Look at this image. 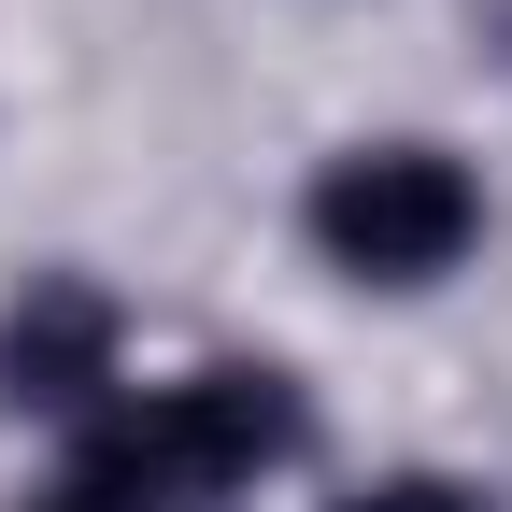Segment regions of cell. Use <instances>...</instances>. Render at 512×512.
Returning a JSON list of instances; mask_svg holds the SVG:
<instances>
[{
	"label": "cell",
	"instance_id": "4",
	"mask_svg": "<svg viewBox=\"0 0 512 512\" xmlns=\"http://www.w3.org/2000/svg\"><path fill=\"white\" fill-rule=\"evenodd\" d=\"M342 512H484V484H441V470H384V484H356Z\"/></svg>",
	"mask_w": 512,
	"mask_h": 512
},
{
	"label": "cell",
	"instance_id": "3",
	"mask_svg": "<svg viewBox=\"0 0 512 512\" xmlns=\"http://www.w3.org/2000/svg\"><path fill=\"white\" fill-rule=\"evenodd\" d=\"M100 384H114V299L72 285V271H43L0 313V399L15 413H86Z\"/></svg>",
	"mask_w": 512,
	"mask_h": 512
},
{
	"label": "cell",
	"instance_id": "2",
	"mask_svg": "<svg viewBox=\"0 0 512 512\" xmlns=\"http://www.w3.org/2000/svg\"><path fill=\"white\" fill-rule=\"evenodd\" d=\"M313 256L356 285H441L456 256L484 242V185L441 157V143H356L313 171Z\"/></svg>",
	"mask_w": 512,
	"mask_h": 512
},
{
	"label": "cell",
	"instance_id": "5",
	"mask_svg": "<svg viewBox=\"0 0 512 512\" xmlns=\"http://www.w3.org/2000/svg\"><path fill=\"white\" fill-rule=\"evenodd\" d=\"M29 512H100V498H86V484H72V470H57V484H43V498H29Z\"/></svg>",
	"mask_w": 512,
	"mask_h": 512
},
{
	"label": "cell",
	"instance_id": "1",
	"mask_svg": "<svg viewBox=\"0 0 512 512\" xmlns=\"http://www.w3.org/2000/svg\"><path fill=\"white\" fill-rule=\"evenodd\" d=\"M299 441H313L299 384L228 356V370H185V384H157V399L100 413L86 456H72V484H86L100 512H214V498H242L256 470H285Z\"/></svg>",
	"mask_w": 512,
	"mask_h": 512
}]
</instances>
